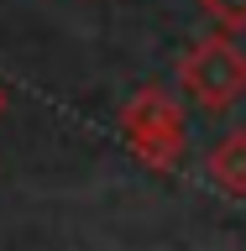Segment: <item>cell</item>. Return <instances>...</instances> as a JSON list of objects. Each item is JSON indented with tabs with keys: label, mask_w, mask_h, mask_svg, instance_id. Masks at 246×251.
Segmentation results:
<instances>
[{
	"label": "cell",
	"mask_w": 246,
	"mask_h": 251,
	"mask_svg": "<svg viewBox=\"0 0 246 251\" xmlns=\"http://www.w3.org/2000/svg\"><path fill=\"white\" fill-rule=\"evenodd\" d=\"M121 136H126V147H131L147 168L173 173L178 157H184V141H189L184 105H178L173 89H163V84H141V89L121 105Z\"/></svg>",
	"instance_id": "1"
},
{
	"label": "cell",
	"mask_w": 246,
	"mask_h": 251,
	"mask_svg": "<svg viewBox=\"0 0 246 251\" xmlns=\"http://www.w3.org/2000/svg\"><path fill=\"white\" fill-rule=\"evenodd\" d=\"M178 89L194 100L199 110L220 115L236 100H246V52L236 47L231 31H210L194 37L178 58Z\"/></svg>",
	"instance_id": "2"
},
{
	"label": "cell",
	"mask_w": 246,
	"mask_h": 251,
	"mask_svg": "<svg viewBox=\"0 0 246 251\" xmlns=\"http://www.w3.org/2000/svg\"><path fill=\"white\" fill-rule=\"evenodd\" d=\"M204 173H210V183L220 194H231V199H246V131H231V136H220L204 157Z\"/></svg>",
	"instance_id": "3"
},
{
	"label": "cell",
	"mask_w": 246,
	"mask_h": 251,
	"mask_svg": "<svg viewBox=\"0 0 246 251\" xmlns=\"http://www.w3.org/2000/svg\"><path fill=\"white\" fill-rule=\"evenodd\" d=\"M199 11L215 21V31H246V0H199Z\"/></svg>",
	"instance_id": "4"
},
{
	"label": "cell",
	"mask_w": 246,
	"mask_h": 251,
	"mask_svg": "<svg viewBox=\"0 0 246 251\" xmlns=\"http://www.w3.org/2000/svg\"><path fill=\"white\" fill-rule=\"evenodd\" d=\"M5 105H11V94H5V84H0V115H5Z\"/></svg>",
	"instance_id": "5"
}]
</instances>
